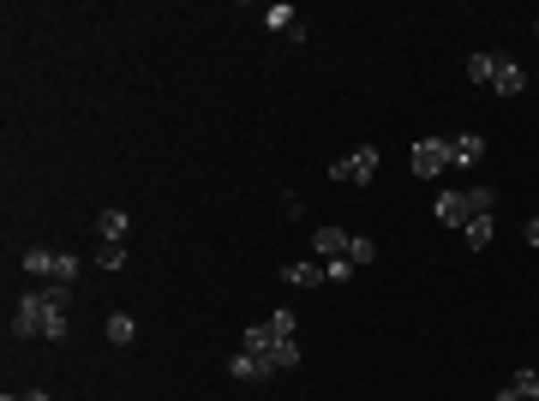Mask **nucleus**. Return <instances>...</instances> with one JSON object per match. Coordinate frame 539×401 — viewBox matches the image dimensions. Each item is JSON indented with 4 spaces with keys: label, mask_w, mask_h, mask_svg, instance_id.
Here are the masks:
<instances>
[{
    "label": "nucleus",
    "mask_w": 539,
    "mask_h": 401,
    "mask_svg": "<svg viewBox=\"0 0 539 401\" xmlns=\"http://www.w3.org/2000/svg\"><path fill=\"white\" fill-rule=\"evenodd\" d=\"M240 347L258 354L270 372H288V365H299V318L294 312H270L264 323H246Z\"/></svg>",
    "instance_id": "obj_2"
},
{
    "label": "nucleus",
    "mask_w": 539,
    "mask_h": 401,
    "mask_svg": "<svg viewBox=\"0 0 539 401\" xmlns=\"http://www.w3.org/2000/svg\"><path fill=\"white\" fill-rule=\"evenodd\" d=\"M479 156H485V138L479 132H456L450 138V168H479Z\"/></svg>",
    "instance_id": "obj_9"
},
{
    "label": "nucleus",
    "mask_w": 539,
    "mask_h": 401,
    "mask_svg": "<svg viewBox=\"0 0 539 401\" xmlns=\"http://www.w3.org/2000/svg\"><path fill=\"white\" fill-rule=\"evenodd\" d=\"M282 281H288V288H324L330 270H324V263H282Z\"/></svg>",
    "instance_id": "obj_11"
},
{
    "label": "nucleus",
    "mask_w": 539,
    "mask_h": 401,
    "mask_svg": "<svg viewBox=\"0 0 539 401\" xmlns=\"http://www.w3.org/2000/svg\"><path fill=\"white\" fill-rule=\"evenodd\" d=\"M348 246H354V234H348V228H330V221H324V228H312V252H318V258H348Z\"/></svg>",
    "instance_id": "obj_8"
},
{
    "label": "nucleus",
    "mask_w": 539,
    "mask_h": 401,
    "mask_svg": "<svg viewBox=\"0 0 539 401\" xmlns=\"http://www.w3.org/2000/svg\"><path fill=\"white\" fill-rule=\"evenodd\" d=\"M498 401H539V396H521L516 383H503V389H498Z\"/></svg>",
    "instance_id": "obj_20"
},
{
    "label": "nucleus",
    "mask_w": 539,
    "mask_h": 401,
    "mask_svg": "<svg viewBox=\"0 0 539 401\" xmlns=\"http://www.w3.org/2000/svg\"><path fill=\"white\" fill-rule=\"evenodd\" d=\"M97 263L108 270V276H114V270H126V246H102V252H97Z\"/></svg>",
    "instance_id": "obj_17"
},
{
    "label": "nucleus",
    "mask_w": 539,
    "mask_h": 401,
    "mask_svg": "<svg viewBox=\"0 0 539 401\" xmlns=\"http://www.w3.org/2000/svg\"><path fill=\"white\" fill-rule=\"evenodd\" d=\"M66 305H72V288H60V281H37V288H24L19 294V312H13V336L19 341H66Z\"/></svg>",
    "instance_id": "obj_1"
},
{
    "label": "nucleus",
    "mask_w": 539,
    "mask_h": 401,
    "mask_svg": "<svg viewBox=\"0 0 539 401\" xmlns=\"http://www.w3.org/2000/svg\"><path fill=\"white\" fill-rule=\"evenodd\" d=\"M264 24H270V30H282V37H288V30H294V24H299V13H294V6H282V0H276V6H270V13H264Z\"/></svg>",
    "instance_id": "obj_16"
},
{
    "label": "nucleus",
    "mask_w": 539,
    "mask_h": 401,
    "mask_svg": "<svg viewBox=\"0 0 539 401\" xmlns=\"http://www.w3.org/2000/svg\"><path fill=\"white\" fill-rule=\"evenodd\" d=\"M443 168H450V138H419L414 144V174L419 180H438Z\"/></svg>",
    "instance_id": "obj_6"
},
{
    "label": "nucleus",
    "mask_w": 539,
    "mask_h": 401,
    "mask_svg": "<svg viewBox=\"0 0 539 401\" xmlns=\"http://www.w3.org/2000/svg\"><path fill=\"white\" fill-rule=\"evenodd\" d=\"M132 336H139V323L126 318V312H108V341H114V347H126Z\"/></svg>",
    "instance_id": "obj_15"
},
{
    "label": "nucleus",
    "mask_w": 539,
    "mask_h": 401,
    "mask_svg": "<svg viewBox=\"0 0 539 401\" xmlns=\"http://www.w3.org/2000/svg\"><path fill=\"white\" fill-rule=\"evenodd\" d=\"M228 378H240V383H264V378H276V372H270L258 354H246V347H240L234 360H228Z\"/></svg>",
    "instance_id": "obj_10"
},
{
    "label": "nucleus",
    "mask_w": 539,
    "mask_h": 401,
    "mask_svg": "<svg viewBox=\"0 0 539 401\" xmlns=\"http://www.w3.org/2000/svg\"><path fill=\"white\" fill-rule=\"evenodd\" d=\"M521 234H527V246H539V216L527 221V228H521Z\"/></svg>",
    "instance_id": "obj_21"
},
{
    "label": "nucleus",
    "mask_w": 539,
    "mask_h": 401,
    "mask_svg": "<svg viewBox=\"0 0 539 401\" xmlns=\"http://www.w3.org/2000/svg\"><path fill=\"white\" fill-rule=\"evenodd\" d=\"M24 401H55V396H48V389H24Z\"/></svg>",
    "instance_id": "obj_22"
},
{
    "label": "nucleus",
    "mask_w": 539,
    "mask_h": 401,
    "mask_svg": "<svg viewBox=\"0 0 539 401\" xmlns=\"http://www.w3.org/2000/svg\"><path fill=\"white\" fill-rule=\"evenodd\" d=\"M492 234H498V216H474L467 228H461V240H467V252H485V246H492Z\"/></svg>",
    "instance_id": "obj_13"
},
{
    "label": "nucleus",
    "mask_w": 539,
    "mask_h": 401,
    "mask_svg": "<svg viewBox=\"0 0 539 401\" xmlns=\"http://www.w3.org/2000/svg\"><path fill=\"white\" fill-rule=\"evenodd\" d=\"M19 263H24V276H30V281H60V288H72V281H79V258H72V252H48V246H30Z\"/></svg>",
    "instance_id": "obj_4"
},
{
    "label": "nucleus",
    "mask_w": 539,
    "mask_h": 401,
    "mask_svg": "<svg viewBox=\"0 0 539 401\" xmlns=\"http://www.w3.org/2000/svg\"><path fill=\"white\" fill-rule=\"evenodd\" d=\"M330 180H336V186H372V180H378V150H372V144L348 150L341 162H330Z\"/></svg>",
    "instance_id": "obj_5"
},
{
    "label": "nucleus",
    "mask_w": 539,
    "mask_h": 401,
    "mask_svg": "<svg viewBox=\"0 0 539 401\" xmlns=\"http://www.w3.org/2000/svg\"><path fill=\"white\" fill-rule=\"evenodd\" d=\"M521 389V396H539V372H516V378H510Z\"/></svg>",
    "instance_id": "obj_19"
},
{
    "label": "nucleus",
    "mask_w": 539,
    "mask_h": 401,
    "mask_svg": "<svg viewBox=\"0 0 539 401\" xmlns=\"http://www.w3.org/2000/svg\"><path fill=\"white\" fill-rule=\"evenodd\" d=\"M432 216H438L443 228H467V221H474V204H467V192H438Z\"/></svg>",
    "instance_id": "obj_7"
},
{
    "label": "nucleus",
    "mask_w": 539,
    "mask_h": 401,
    "mask_svg": "<svg viewBox=\"0 0 539 401\" xmlns=\"http://www.w3.org/2000/svg\"><path fill=\"white\" fill-rule=\"evenodd\" d=\"M348 263H354V270L378 263V240H372V234H354V246H348Z\"/></svg>",
    "instance_id": "obj_14"
},
{
    "label": "nucleus",
    "mask_w": 539,
    "mask_h": 401,
    "mask_svg": "<svg viewBox=\"0 0 539 401\" xmlns=\"http://www.w3.org/2000/svg\"><path fill=\"white\" fill-rule=\"evenodd\" d=\"M534 37H539V19H534Z\"/></svg>",
    "instance_id": "obj_23"
},
{
    "label": "nucleus",
    "mask_w": 539,
    "mask_h": 401,
    "mask_svg": "<svg viewBox=\"0 0 539 401\" xmlns=\"http://www.w3.org/2000/svg\"><path fill=\"white\" fill-rule=\"evenodd\" d=\"M467 79L485 84V90H498V96H521V90H527V72H521L510 54H474V61H467Z\"/></svg>",
    "instance_id": "obj_3"
},
{
    "label": "nucleus",
    "mask_w": 539,
    "mask_h": 401,
    "mask_svg": "<svg viewBox=\"0 0 539 401\" xmlns=\"http://www.w3.org/2000/svg\"><path fill=\"white\" fill-rule=\"evenodd\" d=\"M324 270H330V281H336V288H348V276H354V263H348V258H330Z\"/></svg>",
    "instance_id": "obj_18"
},
{
    "label": "nucleus",
    "mask_w": 539,
    "mask_h": 401,
    "mask_svg": "<svg viewBox=\"0 0 539 401\" xmlns=\"http://www.w3.org/2000/svg\"><path fill=\"white\" fill-rule=\"evenodd\" d=\"M126 228H132V216H126V210H102V216H97L102 246H126Z\"/></svg>",
    "instance_id": "obj_12"
}]
</instances>
